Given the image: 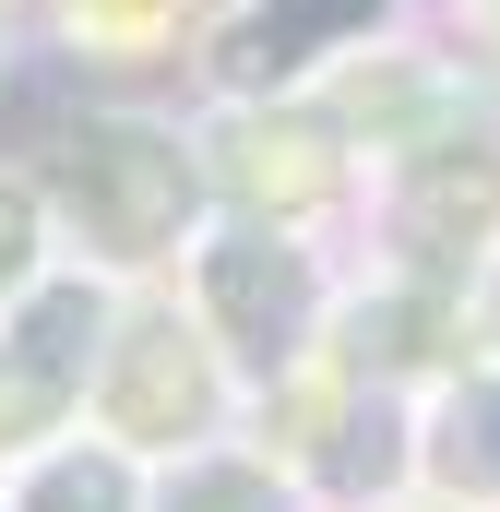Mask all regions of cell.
Wrapping results in <instances>:
<instances>
[{
	"mask_svg": "<svg viewBox=\"0 0 500 512\" xmlns=\"http://www.w3.org/2000/svg\"><path fill=\"white\" fill-rule=\"evenodd\" d=\"M500 251V108H453L417 143L370 155L358 191V262L429 274V286H477V262Z\"/></svg>",
	"mask_w": 500,
	"mask_h": 512,
	"instance_id": "4",
	"label": "cell"
},
{
	"mask_svg": "<svg viewBox=\"0 0 500 512\" xmlns=\"http://www.w3.org/2000/svg\"><path fill=\"white\" fill-rule=\"evenodd\" d=\"M36 179H48V215H60V251L96 262V274H179V251L203 239L215 215V167H203V120L191 96H72L48 143H36Z\"/></svg>",
	"mask_w": 500,
	"mask_h": 512,
	"instance_id": "1",
	"label": "cell"
},
{
	"mask_svg": "<svg viewBox=\"0 0 500 512\" xmlns=\"http://www.w3.org/2000/svg\"><path fill=\"white\" fill-rule=\"evenodd\" d=\"M24 12H36V0H0V36H12V24H24Z\"/></svg>",
	"mask_w": 500,
	"mask_h": 512,
	"instance_id": "14",
	"label": "cell"
},
{
	"mask_svg": "<svg viewBox=\"0 0 500 512\" xmlns=\"http://www.w3.org/2000/svg\"><path fill=\"white\" fill-rule=\"evenodd\" d=\"M0 512H143V465L96 429H60L48 453L0 465Z\"/></svg>",
	"mask_w": 500,
	"mask_h": 512,
	"instance_id": "11",
	"label": "cell"
},
{
	"mask_svg": "<svg viewBox=\"0 0 500 512\" xmlns=\"http://www.w3.org/2000/svg\"><path fill=\"white\" fill-rule=\"evenodd\" d=\"M143 512H322L250 429L227 441H203V453H167V465H143Z\"/></svg>",
	"mask_w": 500,
	"mask_h": 512,
	"instance_id": "10",
	"label": "cell"
},
{
	"mask_svg": "<svg viewBox=\"0 0 500 512\" xmlns=\"http://www.w3.org/2000/svg\"><path fill=\"white\" fill-rule=\"evenodd\" d=\"M203 24H215V0H36L24 12V36L48 48V72L72 96H155V84L191 96Z\"/></svg>",
	"mask_w": 500,
	"mask_h": 512,
	"instance_id": "8",
	"label": "cell"
},
{
	"mask_svg": "<svg viewBox=\"0 0 500 512\" xmlns=\"http://www.w3.org/2000/svg\"><path fill=\"white\" fill-rule=\"evenodd\" d=\"M84 429L120 441L131 465H167V453H203V441L250 429V382L203 334V310L179 298V274H131L120 286L96 382H84Z\"/></svg>",
	"mask_w": 500,
	"mask_h": 512,
	"instance_id": "3",
	"label": "cell"
},
{
	"mask_svg": "<svg viewBox=\"0 0 500 512\" xmlns=\"http://www.w3.org/2000/svg\"><path fill=\"white\" fill-rule=\"evenodd\" d=\"M346 239L334 227H286V215H239V203H215L203 215V239L179 251V298L203 310V334L227 346V370L250 393L298 382L310 358H322V322H334V298H346Z\"/></svg>",
	"mask_w": 500,
	"mask_h": 512,
	"instance_id": "2",
	"label": "cell"
},
{
	"mask_svg": "<svg viewBox=\"0 0 500 512\" xmlns=\"http://www.w3.org/2000/svg\"><path fill=\"white\" fill-rule=\"evenodd\" d=\"M465 334H477V346H500V251L477 262V286H465Z\"/></svg>",
	"mask_w": 500,
	"mask_h": 512,
	"instance_id": "13",
	"label": "cell"
},
{
	"mask_svg": "<svg viewBox=\"0 0 500 512\" xmlns=\"http://www.w3.org/2000/svg\"><path fill=\"white\" fill-rule=\"evenodd\" d=\"M108 310H120V274H96L72 251L0 310V465H24L60 429H84V382H96Z\"/></svg>",
	"mask_w": 500,
	"mask_h": 512,
	"instance_id": "6",
	"label": "cell"
},
{
	"mask_svg": "<svg viewBox=\"0 0 500 512\" xmlns=\"http://www.w3.org/2000/svg\"><path fill=\"white\" fill-rule=\"evenodd\" d=\"M405 465L417 489L453 512H500V346H465L417 382V417H405Z\"/></svg>",
	"mask_w": 500,
	"mask_h": 512,
	"instance_id": "9",
	"label": "cell"
},
{
	"mask_svg": "<svg viewBox=\"0 0 500 512\" xmlns=\"http://www.w3.org/2000/svg\"><path fill=\"white\" fill-rule=\"evenodd\" d=\"M60 262V215H48V179H36V155H0V310L36 286Z\"/></svg>",
	"mask_w": 500,
	"mask_h": 512,
	"instance_id": "12",
	"label": "cell"
},
{
	"mask_svg": "<svg viewBox=\"0 0 500 512\" xmlns=\"http://www.w3.org/2000/svg\"><path fill=\"white\" fill-rule=\"evenodd\" d=\"M191 120H203L215 203L358 239V191H370V155H358V131L334 120L322 96H191Z\"/></svg>",
	"mask_w": 500,
	"mask_h": 512,
	"instance_id": "5",
	"label": "cell"
},
{
	"mask_svg": "<svg viewBox=\"0 0 500 512\" xmlns=\"http://www.w3.org/2000/svg\"><path fill=\"white\" fill-rule=\"evenodd\" d=\"M429 0H215L191 48V96H322L346 60L405 36Z\"/></svg>",
	"mask_w": 500,
	"mask_h": 512,
	"instance_id": "7",
	"label": "cell"
}]
</instances>
